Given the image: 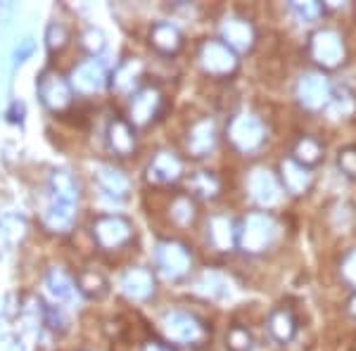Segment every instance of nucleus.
Segmentation results:
<instances>
[{"label": "nucleus", "instance_id": "nucleus-36", "mask_svg": "<svg viewBox=\"0 0 356 351\" xmlns=\"http://www.w3.org/2000/svg\"><path fill=\"white\" fill-rule=\"evenodd\" d=\"M340 275H342L344 283H347L349 287H354V292H356V247H354V250H349L347 254L342 256Z\"/></svg>", "mask_w": 356, "mask_h": 351}, {"label": "nucleus", "instance_id": "nucleus-32", "mask_svg": "<svg viewBox=\"0 0 356 351\" xmlns=\"http://www.w3.org/2000/svg\"><path fill=\"white\" fill-rule=\"evenodd\" d=\"M69 43V28L60 22H53L45 28V45H48L50 53H60L62 48H67Z\"/></svg>", "mask_w": 356, "mask_h": 351}, {"label": "nucleus", "instance_id": "nucleus-31", "mask_svg": "<svg viewBox=\"0 0 356 351\" xmlns=\"http://www.w3.org/2000/svg\"><path fill=\"white\" fill-rule=\"evenodd\" d=\"M252 344H254V337L245 325H231V330L226 332L228 351H250Z\"/></svg>", "mask_w": 356, "mask_h": 351}, {"label": "nucleus", "instance_id": "nucleus-37", "mask_svg": "<svg viewBox=\"0 0 356 351\" xmlns=\"http://www.w3.org/2000/svg\"><path fill=\"white\" fill-rule=\"evenodd\" d=\"M337 166L347 178H356V147H342L340 154H337Z\"/></svg>", "mask_w": 356, "mask_h": 351}, {"label": "nucleus", "instance_id": "nucleus-26", "mask_svg": "<svg viewBox=\"0 0 356 351\" xmlns=\"http://www.w3.org/2000/svg\"><path fill=\"white\" fill-rule=\"evenodd\" d=\"M323 157H325L323 142H321L318 138H314V136H302L300 140L295 142V147H292V159H295V162H300L302 166H307V169L321 164V162H323Z\"/></svg>", "mask_w": 356, "mask_h": 351}, {"label": "nucleus", "instance_id": "nucleus-35", "mask_svg": "<svg viewBox=\"0 0 356 351\" xmlns=\"http://www.w3.org/2000/svg\"><path fill=\"white\" fill-rule=\"evenodd\" d=\"M292 13L304 24H314L321 15H323V5L321 3H292Z\"/></svg>", "mask_w": 356, "mask_h": 351}, {"label": "nucleus", "instance_id": "nucleus-4", "mask_svg": "<svg viewBox=\"0 0 356 351\" xmlns=\"http://www.w3.org/2000/svg\"><path fill=\"white\" fill-rule=\"evenodd\" d=\"M164 332L171 342L188 344V347H200L207 342L209 330L197 316L188 313V311H171L164 318Z\"/></svg>", "mask_w": 356, "mask_h": 351}, {"label": "nucleus", "instance_id": "nucleus-25", "mask_svg": "<svg viewBox=\"0 0 356 351\" xmlns=\"http://www.w3.org/2000/svg\"><path fill=\"white\" fill-rule=\"evenodd\" d=\"M45 287H48V295L55 299L57 304H67L74 299L76 292V283L69 273H65L62 268H53L45 275Z\"/></svg>", "mask_w": 356, "mask_h": 351}, {"label": "nucleus", "instance_id": "nucleus-40", "mask_svg": "<svg viewBox=\"0 0 356 351\" xmlns=\"http://www.w3.org/2000/svg\"><path fill=\"white\" fill-rule=\"evenodd\" d=\"M43 316H45V323L53 327V330H65V318H62V313L57 311V307H45Z\"/></svg>", "mask_w": 356, "mask_h": 351}, {"label": "nucleus", "instance_id": "nucleus-18", "mask_svg": "<svg viewBox=\"0 0 356 351\" xmlns=\"http://www.w3.org/2000/svg\"><path fill=\"white\" fill-rule=\"evenodd\" d=\"M122 292L134 302H147L154 295V273L145 266H134L124 273Z\"/></svg>", "mask_w": 356, "mask_h": 351}, {"label": "nucleus", "instance_id": "nucleus-5", "mask_svg": "<svg viewBox=\"0 0 356 351\" xmlns=\"http://www.w3.org/2000/svg\"><path fill=\"white\" fill-rule=\"evenodd\" d=\"M309 55L321 69H337L347 60V45L332 28H321L309 41Z\"/></svg>", "mask_w": 356, "mask_h": 351}, {"label": "nucleus", "instance_id": "nucleus-27", "mask_svg": "<svg viewBox=\"0 0 356 351\" xmlns=\"http://www.w3.org/2000/svg\"><path fill=\"white\" fill-rule=\"evenodd\" d=\"M95 178H97V186L105 190L107 195H112V197H126L131 190L129 178H126L119 169H114V166H107V164L97 166Z\"/></svg>", "mask_w": 356, "mask_h": 351}, {"label": "nucleus", "instance_id": "nucleus-24", "mask_svg": "<svg viewBox=\"0 0 356 351\" xmlns=\"http://www.w3.org/2000/svg\"><path fill=\"white\" fill-rule=\"evenodd\" d=\"M74 283H76V292H81L86 299H102L110 292V280L95 268H83Z\"/></svg>", "mask_w": 356, "mask_h": 351}, {"label": "nucleus", "instance_id": "nucleus-45", "mask_svg": "<svg viewBox=\"0 0 356 351\" xmlns=\"http://www.w3.org/2000/svg\"><path fill=\"white\" fill-rule=\"evenodd\" d=\"M5 351H24V347H22V342H17V339H15V342H10V347Z\"/></svg>", "mask_w": 356, "mask_h": 351}, {"label": "nucleus", "instance_id": "nucleus-38", "mask_svg": "<svg viewBox=\"0 0 356 351\" xmlns=\"http://www.w3.org/2000/svg\"><path fill=\"white\" fill-rule=\"evenodd\" d=\"M83 48L88 50L90 55H97L102 53V48H105V33L100 31V28H88V31L83 33Z\"/></svg>", "mask_w": 356, "mask_h": 351}, {"label": "nucleus", "instance_id": "nucleus-1", "mask_svg": "<svg viewBox=\"0 0 356 351\" xmlns=\"http://www.w3.org/2000/svg\"><path fill=\"white\" fill-rule=\"evenodd\" d=\"M278 235V223L268 211H254L245 216L238 226V245L247 254H261L273 245Z\"/></svg>", "mask_w": 356, "mask_h": 351}, {"label": "nucleus", "instance_id": "nucleus-16", "mask_svg": "<svg viewBox=\"0 0 356 351\" xmlns=\"http://www.w3.org/2000/svg\"><path fill=\"white\" fill-rule=\"evenodd\" d=\"M43 223L50 233L65 235L74 228L76 223V202H67V199H57L50 197L48 206H45Z\"/></svg>", "mask_w": 356, "mask_h": 351}, {"label": "nucleus", "instance_id": "nucleus-43", "mask_svg": "<svg viewBox=\"0 0 356 351\" xmlns=\"http://www.w3.org/2000/svg\"><path fill=\"white\" fill-rule=\"evenodd\" d=\"M10 13H13V5H10V3H0V22H3Z\"/></svg>", "mask_w": 356, "mask_h": 351}, {"label": "nucleus", "instance_id": "nucleus-9", "mask_svg": "<svg viewBox=\"0 0 356 351\" xmlns=\"http://www.w3.org/2000/svg\"><path fill=\"white\" fill-rule=\"evenodd\" d=\"M200 67H202L204 74L216 79L231 76V74L238 69V57L226 43L221 41H204L202 48H200Z\"/></svg>", "mask_w": 356, "mask_h": 351}, {"label": "nucleus", "instance_id": "nucleus-3", "mask_svg": "<svg viewBox=\"0 0 356 351\" xmlns=\"http://www.w3.org/2000/svg\"><path fill=\"white\" fill-rule=\"evenodd\" d=\"M226 138L238 152L250 154L266 142V129L254 114H235L226 126Z\"/></svg>", "mask_w": 356, "mask_h": 351}, {"label": "nucleus", "instance_id": "nucleus-28", "mask_svg": "<svg viewBox=\"0 0 356 351\" xmlns=\"http://www.w3.org/2000/svg\"><path fill=\"white\" fill-rule=\"evenodd\" d=\"M221 193V181L216 174H211V171H197V174H193L188 178V195L195 199H214L219 197Z\"/></svg>", "mask_w": 356, "mask_h": 351}, {"label": "nucleus", "instance_id": "nucleus-15", "mask_svg": "<svg viewBox=\"0 0 356 351\" xmlns=\"http://www.w3.org/2000/svg\"><path fill=\"white\" fill-rule=\"evenodd\" d=\"M257 41V31L252 22L243 17H231L221 24V43H226L233 53H247Z\"/></svg>", "mask_w": 356, "mask_h": 351}, {"label": "nucleus", "instance_id": "nucleus-17", "mask_svg": "<svg viewBox=\"0 0 356 351\" xmlns=\"http://www.w3.org/2000/svg\"><path fill=\"white\" fill-rule=\"evenodd\" d=\"M207 240L216 252H231L238 245V226L231 216L214 214L207 221Z\"/></svg>", "mask_w": 356, "mask_h": 351}, {"label": "nucleus", "instance_id": "nucleus-39", "mask_svg": "<svg viewBox=\"0 0 356 351\" xmlns=\"http://www.w3.org/2000/svg\"><path fill=\"white\" fill-rule=\"evenodd\" d=\"M33 50H36V43H33V38H24V41L17 43V48H15V65H22L26 57L33 55Z\"/></svg>", "mask_w": 356, "mask_h": 351}, {"label": "nucleus", "instance_id": "nucleus-21", "mask_svg": "<svg viewBox=\"0 0 356 351\" xmlns=\"http://www.w3.org/2000/svg\"><path fill=\"white\" fill-rule=\"evenodd\" d=\"M297 325H300L297 323V316L292 313V309H288V307H278L268 313V323H266L268 335L280 344H288L295 339Z\"/></svg>", "mask_w": 356, "mask_h": 351}, {"label": "nucleus", "instance_id": "nucleus-34", "mask_svg": "<svg viewBox=\"0 0 356 351\" xmlns=\"http://www.w3.org/2000/svg\"><path fill=\"white\" fill-rule=\"evenodd\" d=\"M0 233L8 240H22L26 233V221L17 214H5L0 218Z\"/></svg>", "mask_w": 356, "mask_h": 351}, {"label": "nucleus", "instance_id": "nucleus-10", "mask_svg": "<svg viewBox=\"0 0 356 351\" xmlns=\"http://www.w3.org/2000/svg\"><path fill=\"white\" fill-rule=\"evenodd\" d=\"M297 100L309 112H321L323 107L330 105L332 85L321 72H309L297 83Z\"/></svg>", "mask_w": 356, "mask_h": 351}, {"label": "nucleus", "instance_id": "nucleus-33", "mask_svg": "<svg viewBox=\"0 0 356 351\" xmlns=\"http://www.w3.org/2000/svg\"><path fill=\"white\" fill-rule=\"evenodd\" d=\"M200 287H202V292H207L209 297H226L228 295V283L226 278L219 273H214V270H207V273L200 278Z\"/></svg>", "mask_w": 356, "mask_h": 351}, {"label": "nucleus", "instance_id": "nucleus-7", "mask_svg": "<svg viewBox=\"0 0 356 351\" xmlns=\"http://www.w3.org/2000/svg\"><path fill=\"white\" fill-rule=\"evenodd\" d=\"M36 93H38V100H41L50 112H65L74 102L72 85H69V81L62 74L53 72V69H45L41 76H38Z\"/></svg>", "mask_w": 356, "mask_h": 351}, {"label": "nucleus", "instance_id": "nucleus-41", "mask_svg": "<svg viewBox=\"0 0 356 351\" xmlns=\"http://www.w3.org/2000/svg\"><path fill=\"white\" fill-rule=\"evenodd\" d=\"M24 112H26L24 102L15 100V102H13V107H10V112H8L10 122H13V124H24Z\"/></svg>", "mask_w": 356, "mask_h": 351}, {"label": "nucleus", "instance_id": "nucleus-2", "mask_svg": "<svg viewBox=\"0 0 356 351\" xmlns=\"http://www.w3.org/2000/svg\"><path fill=\"white\" fill-rule=\"evenodd\" d=\"M90 233H93V240L100 250L117 252L134 240V223L126 216L105 214L95 218L93 226H90Z\"/></svg>", "mask_w": 356, "mask_h": 351}, {"label": "nucleus", "instance_id": "nucleus-29", "mask_svg": "<svg viewBox=\"0 0 356 351\" xmlns=\"http://www.w3.org/2000/svg\"><path fill=\"white\" fill-rule=\"evenodd\" d=\"M50 197L67 199V202H79V186L67 169L53 171V176H50Z\"/></svg>", "mask_w": 356, "mask_h": 351}, {"label": "nucleus", "instance_id": "nucleus-23", "mask_svg": "<svg viewBox=\"0 0 356 351\" xmlns=\"http://www.w3.org/2000/svg\"><path fill=\"white\" fill-rule=\"evenodd\" d=\"M150 45L162 55H176L183 45V36L171 22H157L150 28Z\"/></svg>", "mask_w": 356, "mask_h": 351}, {"label": "nucleus", "instance_id": "nucleus-11", "mask_svg": "<svg viewBox=\"0 0 356 351\" xmlns=\"http://www.w3.org/2000/svg\"><path fill=\"white\" fill-rule=\"evenodd\" d=\"M247 190H250L252 199H254L257 204L266 206V209L268 206H275L280 202V197H283V186H280V181L266 169L252 171L250 178H247Z\"/></svg>", "mask_w": 356, "mask_h": 351}, {"label": "nucleus", "instance_id": "nucleus-42", "mask_svg": "<svg viewBox=\"0 0 356 351\" xmlns=\"http://www.w3.org/2000/svg\"><path fill=\"white\" fill-rule=\"evenodd\" d=\"M143 351H174V347H169V344H164V342H145Z\"/></svg>", "mask_w": 356, "mask_h": 351}, {"label": "nucleus", "instance_id": "nucleus-19", "mask_svg": "<svg viewBox=\"0 0 356 351\" xmlns=\"http://www.w3.org/2000/svg\"><path fill=\"white\" fill-rule=\"evenodd\" d=\"M216 140H219V131H216V124L211 119H200L191 126L186 138V147L193 157H204L211 149L216 147Z\"/></svg>", "mask_w": 356, "mask_h": 351}, {"label": "nucleus", "instance_id": "nucleus-22", "mask_svg": "<svg viewBox=\"0 0 356 351\" xmlns=\"http://www.w3.org/2000/svg\"><path fill=\"white\" fill-rule=\"evenodd\" d=\"M143 72H145V65H143L138 57L124 60L122 65L114 69V74L110 79L112 90H117V93H134V88L143 79Z\"/></svg>", "mask_w": 356, "mask_h": 351}, {"label": "nucleus", "instance_id": "nucleus-6", "mask_svg": "<svg viewBox=\"0 0 356 351\" xmlns=\"http://www.w3.org/2000/svg\"><path fill=\"white\" fill-rule=\"evenodd\" d=\"M154 261H157L159 273L169 280L186 278L193 268L191 250L183 243H178V240H162L157 245V252H154Z\"/></svg>", "mask_w": 356, "mask_h": 351}, {"label": "nucleus", "instance_id": "nucleus-8", "mask_svg": "<svg viewBox=\"0 0 356 351\" xmlns=\"http://www.w3.org/2000/svg\"><path fill=\"white\" fill-rule=\"evenodd\" d=\"M164 109V95L157 85H145L136 90L129 105V124L131 126H150Z\"/></svg>", "mask_w": 356, "mask_h": 351}, {"label": "nucleus", "instance_id": "nucleus-30", "mask_svg": "<svg viewBox=\"0 0 356 351\" xmlns=\"http://www.w3.org/2000/svg\"><path fill=\"white\" fill-rule=\"evenodd\" d=\"M169 216L176 226H191V223L197 218V204L188 193H181L174 197V202L169 206Z\"/></svg>", "mask_w": 356, "mask_h": 351}, {"label": "nucleus", "instance_id": "nucleus-44", "mask_svg": "<svg viewBox=\"0 0 356 351\" xmlns=\"http://www.w3.org/2000/svg\"><path fill=\"white\" fill-rule=\"evenodd\" d=\"M347 311H349V313H352L354 318H356V292H354V295H352V299H349V304H347Z\"/></svg>", "mask_w": 356, "mask_h": 351}, {"label": "nucleus", "instance_id": "nucleus-14", "mask_svg": "<svg viewBox=\"0 0 356 351\" xmlns=\"http://www.w3.org/2000/svg\"><path fill=\"white\" fill-rule=\"evenodd\" d=\"M105 83H107L105 67H102V62L95 60V57H90V60L76 65L72 72V76H69L72 90H79V93H97Z\"/></svg>", "mask_w": 356, "mask_h": 351}, {"label": "nucleus", "instance_id": "nucleus-13", "mask_svg": "<svg viewBox=\"0 0 356 351\" xmlns=\"http://www.w3.org/2000/svg\"><path fill=\"white\" fill-rule=\"evenodd\" d=\"M278 181L283 186V193L292 195V197H300V195H307L314 186V174L312 169L302 166L300 162H295L292 157L283 159L278 166Z\"/></svg>", "mask_w": 356, "mask_h": 351}, {"label": "nucleus", "instance_id": "nucleus-20", "mask_svg": "<svg viewBox=\"0 0 356 351\" xmlns=\"http://www.w3.org/2000/svg\"><path fill=\"white\" fill-rule=\"evenodd\" d=\"M107 145L117 157H131L136 152V129L126 119L117 117L107 124Z\"/></svg>", "mask_w": 356, "mask_h": 351}, {"label": "nucleus", "instance_id": "nucleus-12", "mask_svg": "<svg viewBox=\"0 0 356 351\" xmlns=\"http://www.w3.org/2000/svg\"><path fill=\"white\" fill-rule=\"evenodd\" d=\"M183 176V162L176 152H169V149H162V152L154 154V159L147 164L145 178L152 186H171L178 178Z\"/></svg>", "mask_w": 356, "mask_h": 351}]
</instances>
